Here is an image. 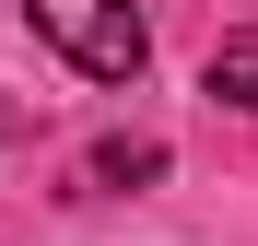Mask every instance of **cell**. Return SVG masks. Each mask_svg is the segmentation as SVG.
Instances as JSON below:
<instances>
[{
    "label": "cell",
    "mask_w": 258,
    "mask_h": 246,
    "mask_svg": "<svg viewBox=\"0 0 258 246\" xmlns=\"http://www.w3.org/2000/svg\"><path fill=\"white\" fill-rule=\"evenodd\" d=\"M94 176H106V188H141V176H164V152H153V141H106Z\"/></svg>",
    "instance_id": "obj_3"
},
{
    "label": "cell",
    "mask_w": 258,
    "mask_h": 246,
    "mask_svg": "<svg viewBox=\"0 0 258 246\" xmlns=\"http://www.w3.org/2000/svg\"><path fill=\"white\" fill-rule=\"evenodd\" d=\"M35 12V35L82 70V82H141V59H153V24L129 12V0H24Z\"/></svg>",
    "instance_id": "obj_1"
},
{
    "label": "cell",
    "mask_w": 258,
    "mask_h": 246,
    "mask_svg": "<svg viewBox=\"0 0 258 246\" xmlns=\"http://www.w3.org/2000/svg\"><path fill=\"white\" fill-rule=\"evenodd\" d=\"M200 82H211V106H235V117H258V47H246V35H223Z\"/></svg>",
    "instance_id": "obj_2"
}]
</instances>
